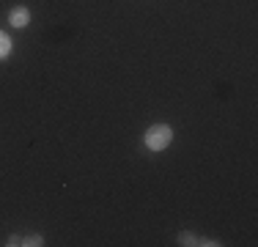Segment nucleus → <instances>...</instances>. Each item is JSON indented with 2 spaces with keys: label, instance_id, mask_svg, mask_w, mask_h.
<instances>
[{
  "label": "nucleus",
  "instance_id": "39448f33",
  "mask_svg": "<svg viewBox=\"0 0 258 247\" xmlns=\"http://www.w3.org/2000/svg\"><path fill=\"white\" fill-rule=\"evenodd\" d=\"M22 244L36 247V244H44V239H41V236H28V239H22Z\"/></svg>",
  "mask_w": 258,
  "mask_h": 247
},
{
  "label": "nucleus",
  "instance_id": "f257e3e1",
  "mask_svg": "<svg viewBox=\"0 0 258 247\" xmlns=\"http://www.w3.org/2000/svg\"><path fill=\"white\" fill-rule=\"evenodd\" d=\"M170 140H173V129H170L168 124H154V127H149V132H146V146H149L151 151L168 148Z\"/></svg>",
  "mask_w": 258,
  "mask_h": 247
},
{
  "label": "nucleus",
  "instance_id": "20e7f679",
  "mask_svg": "<svg viewBox=\"0 0 258 247\" xmlns=\"http://www.w3.org/2000/svg\"><path fill=\"white\" fill-rule=\"evenodd\" d=\"M179 244H198V236H192V233H179Z\"/></svg>",
  "mask_w": 258,
  "mask_h": 247
},
{
  "label": "nucleus",
  "instance_id": "423d86ee",
  "mask_svg": "<svg viewBox=\"0 0 258 247\" xmlns=\"http://www.w3.org/2000/svg\"><path fill=\"white\" fill-rule=\"evenodd\" d=\"M6 244H11V247H17V244H22V236H11V239H9V242H6Z\"/></svg>",
  "mask_w": 258,
  "mask_h": 247
},
{
  "label": "nucleus",
  "instance_id": "7ed1b4c3",
  "mask_svg": "<svg viewBox=\"0 0 258 247\" xmlns=\"http://www.w3.org/2000/svg\"><path fill=\"white\" fill-rule=\"evenodd\" d=\"M9 49H11V39L6 33H0V58H6V55H9Z\"/></svg>",
  "mask_w": 258,
  "mask_h": 247
},
{
  "label": "nucleus",
  "instance_id": "f03ea898",
  "mask_svg": "<svg viewBox=\"0 0 258 247\" xmlns=\"http://www.w3.org/2000/svg\"><path fill=\"white\" fill-rule=\"evenodd\" d=\"M9 22L14 25V28H28V22H30V11L25 9V6H17V9L11 11Z\"/></svg>",
  "mask_w": 258,
  "mask_h": 247
}]
</instances>
